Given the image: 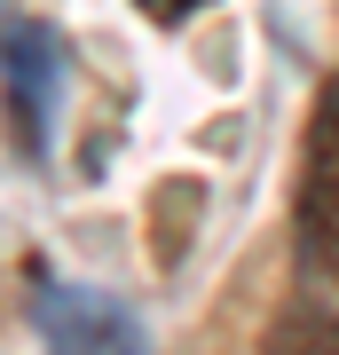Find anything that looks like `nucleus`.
I'll list each match as a JSON object with an SVG mask.
<instances>
[{
    "label": "nucleus",
    "mask_w": 339,
    "mask_h": 355,
    "mask_svg": "<svg viewBox=\"0 0 339 355\" xmlns=\"http://www.w3.org/2000/svg\"><path fill=\"white\" fill-rule=\"evenodd\" d=\"M300 245L339 284V79H324L308 119V166H300Z\"/></svg>",
    "instance_id": "obj_3"
},
{
    "label": "nucleus",
    "mask_w": 339,
    "mask_h": 355,
    "mask_svg": "<svg viewBox=\"0 0 339 355\" xmlns=\"http://www.w3.org/2000/svg\"><path fill=\"white\" fill-rule=\"evenodd\" d=\"M142 8H150V16H158V24H182V16H189V8H198V0H142Z\"/></svg>",
    "instance_id": "obj_5"
},
{
    "label": "nucleus",
    "mask_w": 339,
    "mask_h": 355,
    "mask_svg": "<svg viewBox=\"0 0 339 355\" xmlns=\"http://www.w3.org/2000/svg\"><path fill=\"white\" fill-rule=\"evenodd\" d=\"M268 355H339V316L331 308H284L268 331Z\"/></svg>",
    "instance_id": "obj_4"
},
{
    "label": "nucleus",
    "mask_w": 339,
    "mask_h": 355,
    "mask_svg": "<svg viewBox=\"0 0 339 355\" xmlns=\"http://www.w3.org/2000/svg\"><path fill=\"white\" fill-rule=\"evenodd\" d=\"M0 79H8V142L24 158H40L48 150L55 95H63V48H55V32L16 24L8 40H0Z\"/></svg>",
    "instance_id": "obj_2"
},
{
    "label": "nucleus",
    "mask_w": 339,
    "mask_h": 355,
    "mask_svg": "<svg viewBox=\"0 0 339 355\" xmlns=\"http://www.w3.org/2000/svg\"><path fill=\"white\" fill-rule=\"evenodd\" d=\"M32 316L48 355H150V331L95 284H40Z\"/></svg>",
    "instance_id": "obj_1"
}]
</instances>
